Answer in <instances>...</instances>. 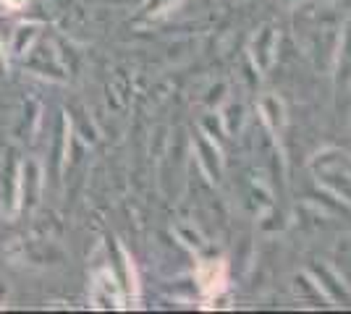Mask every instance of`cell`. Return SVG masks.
Listing matches in <instances>:
<instances>
[{"instance_id": "cell-1", "label": "cell", "mask_w": 351, "mask_h": 314, "mask_svg": "<svg viewBox=\"0 0 351 314\" xmlns=\"http://www.w3.org/2000/svg\"><path fill=\"white\" fill-rule=\"evenodd\" d=\"M19 155L8 150V155L0 163V205L8 215H14L19 207Z\"/></svg>"}, {"instance_id": "cell-2", "label": "cell", "mask_w": 351, "mask_h": 314, "mask_svg": "<svg viewBox=\"0 0 351 314\" xmlns=\"http://www.w3.org/2000/svg\"><path fill=\"white\" fill-rule=\"evenodd\" d=\"M37 189H40V165L24 163V173H21V183H19V202L27 207L37 202Z\"/></svg>"}, {"instance_id": "cell-3", "label": "cell", "mask_w": 351, "mask_h": 314, "mask_svg": "<svg viewBox=\"0 0 351 314\" xmlns=\"http://www.w3.org/2000/svg\"><path fill=\"white\" fill-rule=\"evenodd\" d=\"M37 37V27L29 24V27H19L16 29V42H14V53L19 55H24V53H29V42Z\"/></svg>"}, {"instance_id": "cell-4", "label": "cell", "mask_w": 351, "mask_h": 314, "mask_svg": "<svg viewBox=\"0 0 351 314\" xmlns=\"http://www.w3.org/2000/svg\"><path fill=\"white\" fill-rule=\"evenodd\" d=\"M5 3H8V5H11V8H21V5H27V3H29V0H5Z\"/></svg>"}]
</instances>
